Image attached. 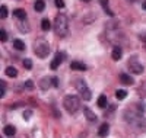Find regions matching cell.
<instances>
[{
    "instance_id": "obj_16",
    "label": "cell",
    "mask_w": 146,
    "mask_h": 138,
    "mask_svg": "<svg viewBox=\"0 0 146 138\" xmlns=\"http://www.w3.org/2000/svg\"><path fill=\"white\" fill-rule=\"evenodd\" d=\"M5 135H7V137H13L15 135V132H16V128L15 127H12V125H7V127H5Z\"/></svg>"
},
{
    "instance_id": "obj_30",
    "label": "cell",
    "mask_w": 146,
    "mask_h": 138,
    "mask_svg": "<svg viewBox=\"0 0 146 138\" xmlns=\"http://www.w3.org/2000/svg\"><path fill=\"white\" fill-rule=\"evenodd\" d=\"M58 84V79L57 77H53V86H57Z\"/></svg>"
},
{
    "instance_id": "obj_4",
    "label": "cell",
    "mask_w": 146,
    "mask_h": 138,
    "mask_svg": "<svg viewBox=\"0 0 146 138\" xmlns=\"http://www.w3.org/2000/svg\"><path fill=\"white\" fill-rule=\"evenodd\" d=\"M34 51L40 58H47L48 54H50V45H48V42L44 41V39H38L35 42Z\"/></svg>"
},
{
    "instance_id": "obj_5",
    "label": "cell",
    "mask_w": 146,
    "mask_h": 138,
    "mask_svg": "<svg viewBox=\"0 0 146 138\" xmlns=\"http://www.w3.org/2000/svg\"><path fill=\"white\" fill-rule=\"evenodd\" d=\"M75 86H76L78 92L80 93L82 99H85V100H91V97H92V93H91V90H89L88 84L85 83V80H83V79H76V83H75Z\"/></svg>"
},
{
    "instance_id": "obj_2",
    "label": "cell",
    "mask_w": 146,
    "mask_h": 138,
    "mask_svg": "<svg viewBox=\"0 0 146 138\" xmlns=\"http://www.w3.org/2000/svg\"><path fill=\"white\" fill-rule=\"evenodd\" d=\"M54 32L57 34V36L64 38L69 34V20L66 18V15H57L54 19Z\"/></svg>"
},
{
    "instance_id": "obj_9",
    "label": "cell",
    "mask_w": 146,
    "mask_h": 138,
    "mask_svg": "<svg viewBox=\"0 0 146 138\" xmlns=\"http://www.w3.org/2000/svg\"><path fill=\"white\" fill-rule=\"evenodd\" d=\"M70 68L72 70H78V71H85L86 70V66H85L83 62H80V61H73L70 64Z\"/></svg>"
},
{
    "instance_id": "obj_34",
    "label": "cell",
    "mask_w": 146,
    "mask_h": 138,
    "mask_svg": "<svg viewBox=\"0 0 146 138\" xmlns=\"http://www.w3.org/2000/svg\"><path fill=\"white\" fill-rule=\"evenodd\" d=\"M145 41H146V36H145Z\"/></svg>"
},
{
    "instance_id": "obj_23",
    "label": "cell",
    "mask_w": 146,
    "mask_h": 138,
    "mask_svg": "<svg viewBox=\"0 0 146 138\" xmlns=\"http://www.w3.org/2000/svg\"><path fill=\"white\" fill-rule=\"evenodd\" d=\"M0 18H2V19L7 18V7H6V6H2V7H0Z\"/></svg>"
},
{
    "instance_id": "obj_17",
    "label": "cell",
    "mask_w": 146,
    "mask_h": 138,
    "mask_svg": "<svg viewBox=\"0 0 146 138\" xmlns=\"http://www.w3.org/2000/svg\"><path fill=\"white\" fill-rule=\"evenodd\" d=\"M13 47L18 49V51H23V49H25V42H23L22 39H15L13 41Z\"/></svg>"
},
{
    "instance_id": "obj_31",
    "label": "cell",
    "mask_w": 146,
    "mask_h": 138,
    "mask_svg": "<svg viewBox=\"0 0 146 138\" xmlns=\"http://www.w3.org/2000/svg\"><path fill=\"white\" fill-rule=\"evenodd\" d=\"M142 6H143V10H146V0H143V5Z\"/></svg>"
},
{
    "instance_id": "obj_7",
    "label": "cell",
    "mask_w": 146,
    "mask_h": 138,
    "mask_svg": "<svg viewBox=\"0 0 146 138\" xmlns=\"http://www.w3.org/2000/svg\"><path fill=\"white\" fill-rule=\"evenodd\" d=\"M64 58H66V54H64V53H62V51H58V53L56 54L54 60L51 61L50 68H53V70H57V68H58V66H60V64H62V62L64 61Z\"/></svg>"
},
{
    "instance_id": "obj_14",
    "label": "cell",
    "mask_w": 146,
    "mask_h": 138,
    "mask_svg": "<svg viewBox=\"0 0 146 138\" xmlns=\"http://www.w3.org/2000/svg\"><path fill=\"white\" fill-rule=\"evenodd\" d=\"M51 83H53V79H50V77H44V79L41 80V84H40V86H41V89H42V90H47V89H48V86H50Z\"/></svg>"
},
{
    "instance_id": "obj_21",
    "label": "cell",
    "mask_w": 146,
    "mask_h": 138,
    "mask_svg": "<svg viewBox=\"0 0 146 138\" xmlns=\"http://www.w3.org/2000/svg\"><path fill=\"white\" fill-rule=\"evenodd\" d=\"M107 103H108L107 96H105V95H101V96L98 97V106H100V108H105Z\"/></svg>"
},
{
    "instance_id": "obj_11",
    "label": "cell",
    "mask_w": 146,
    "mask_h": 138,
    "mask_svg": "<svg viewBox=\"0 0 146 138\" xmlns=\"http://www.w3.org/2000/svg\"><path fill=\"white\" fill-rule=\"evenodd\" d=\"M108 132H110V125L108 124H102L101 127H100V129H98V135L101 138H105L108 135Z\"/></svg>"
},
{
    "instance_id": "obj_18",
    "label": "cell",
    "mask_w": 146,
    "mask_h": 138,
    "mask_svg": "<svg viewBox=\"0 0 146 138\" xmlns=\"http://www.w3.org/2000/svg\"><path fill=\"white\" fill-rule=\"evenodd\" d=\"M44 7H45L44 0H36L35 5H34V9H35L36 12H42V10H44Z\"/></svg>"
},
{
    "instance_id": "obj_8",
    "label": "cell",
    "mask_w": 146,
    "mask_h": 138,
    "mask_svg": "<svg viewBox=\"0 0 146 138\" xmlns=\"http://www.w3.org/2000/svg\"><path fill=\"white\" fill-rule=\"evenodd\" d=\"M83 114H85V118H86L89 122H95L96 121V115L89 109V108H83Z\"/></svg>"
},
{
    "instance_id": "obj_1",
    "label": "cell",
    "mask_w": 146,
    "mask_h": 138,
    "mask_svg": "<svg viewBox=\"0 0 146 138\" xmlns=\"http://www.w3.org/2000/svg\"><path fill=\"white\" fill-rule=\"evenodd\" d=\"M124 119L130 127L139 131H146V119L142 112H139L135 106H133V109H127L124 112Z\"/></svg>"
},
{
    "instance_id": "obj_15",
    "label": "cell",
    "mask_w": 146,
    "mask_h": 138,
    "mask_svg": "<svg viewBox=\"0 0 146 138\" xmlns=\"http://www.w3.org/2000/svg\"><path fill=\"white\" fill-rule=\"evenodd\" d=\"M6 76L15 79V77L18 76V70H16L15 67H7V68H6Z\"/></svg>"
},
{
    "instance_id": "obj_29",
    "label": "cell",
    "mask_w": 146,
    "mask_h": 138,
    "mask_svg": "<svg viewBox=\"0 0 146 138\" xmlns=\"http://www.w3.org/2000/svg\"><path fill=\"white\" fill-rule=\"evenodd\" d=\"M25 87H28V89H32V87H34V84H32V81H31V80H28V81L25 83Z\"/></svg>"
},
{
    "instance_id": "obj_24",
    "label": "cell",
    "mask_w": 146,
    "mask_h": 138,
    "mask_svg": "<svg viewBox=\"0 0 146 138\" xmlns=\"http://www.w3.org/2000/svg\"><path fill=\"white\" fill-rule=\"evenodd\" d=\"M23 66H25V68H27V70H31V68H32V61H31L29 58L23 60Z\"/></svg>"
},
{
    "instance_id": "obj_32",
    "label": "cell",
    "mask_w": 146,
    "mask_h": 138,
    "mask_svg": "<svg viewBox=\"0 0 146 138\" xmlns=\"http://www.w3.org/2000/svg\"><path fill=\"white\" fill-rule=\"evenodd\" d=\"M127 2H130V3H136V2H139V0H127Z\"/></svg>"
},
{
    "instance_id": "obj_20",
    "label": "cell",
    "mask_w": 146,
    "mask_h": 138,
    "mask_svg": "<svg viewBox=\"0 0 146 138\" xmlns=\"http://www.w3.org/2000/svg\"><path fill=\"white\" fill-rule=\"evenodd\" d=\"M126 96H127V92H126V90H123V89H118V90H115V97H117L118 100H123V99H126Z\"/></svg>"
},
{
    "instance_id": "obj_13",
    "label": "cell",
    "mask_w": 146,
    "mask_h": 138,
    "mask_svg": "<svg viewBox=\"0 0 146 138\" xmlns=\"http://www.w3.org/2000/svg\"><path fill=\"white\" fill-rule=\"evenodd\" d=\"M120 81L123 83V84H127V86L133 84V79H131V77L129 76V74H126V73L120 74Z\"/></svg>"
},
{
    "instance_id": "obj_12",
    "label": "cell",
    "mask_w": 146,
    "mask_h": 138,
    "mask_svg": "<svg viewBox=\"0 0 146 138\" xmlns=\"http://www.w3.org/2000/svg\"><path fill=\"white\" fill-rule=\"evenodd\" d=\"M121 54H123V49H121L120 47H114L113 53H111V57H113L114 61H118L121 58Z\"/></svg>"
},
{
    "instance_id": "obj_10",
    "label": "cell",
    "mask_w": 146,
    "mask_h": 138,
    "mask_svg": "<svg viewBox=\"0 0 146 138\" xmlns=\"http://www.w3.org/2000/svg\"><path fill=\"white\" fill-rule=\"evenodd\" d=\"M13 16L18 18L19 20H27V12L23 9H15L13 10Z\"/></svg>"
},
{
    "instance_id": "obj_27",
    "label": "cell",
    "mask_w": 146,
    "mask_h": 138,
    "mask_svg": "<svg viewBox=\"0 0 146 138\" xmlns=\"http://www.w3.org/2000/svg\"><path fill=\"white\" fill-rule=\"evenodd\" d=\"M29 118H31V110H25V112H23V119L28 121Z\"/></svg>"
},
{
    "instance_id": "obj_33",
    "label": "cell",
    "mask_w": 146,
    "mask_h": 138,
    "mask_svg": "<svg viewBox=\"0 0 146 138\" xmlns=\"http://www.w3.org/2000/svg\"><path fill=\"white\" fill-rule=\"evenodd\" d=\"M82 2H85V3H89V2H91V0H82Z\"/></svg>"
},
{
    "instance_id": "obj_3",
    "label": "cell",
    "mask_w": 146,
    "mask_h": 138,
    "mask_svg": "<svg viewBox=\"0 0 146 138\" xmlns=\"http://www.w3.org/2000/svg\"><path fill=\"white\" fill-rule=\"evenodd\" d=\"M64 109L69 112V114H76L80 108V99L76 96V95H67L64 97Z\"/></svg>"
},
{
    "instance_id": "obj_22",
    "label": "cell",
    "mask_w": 146,
    "mask_h": 138,
    "mask_svg": "<svg viewBox=\"0 0 146 138\" xmlns=\"http://www.w3.org/2000/svg\"><path fill=\"white\" fill-rule=\"evenodd\" d=\"M5 95H6V83L0 80V97H3Z\"/></svg>"
},
{
    "instance_id": "obj_25",
    "label": "cell",
    "mask_w": 146,
    "mask_h": 138,
    "mask_svg": "<svg viewBox=\"0 0 146 138\" xmlns=\"http://www.w3.org/2000/svg\"><path fill=\"white\" fill-rule=\"evenodd\" d=\"M0 41L2 42H6L7 41V34H6V31H0Z\"/></svg>"
},
{
    "instance_id": "obj_19",
    "label": "cell",
    "mask_w": 146,
    "mask_h": 138,
    "mask_svg": "<svg viewBox=\"0 0 146 138\" xmlns=\"http://www.w3.org/2000/svg\"><path fill=\"white\" fill-rule=\"evenodd\" d=\"M41 29H42V31H50V29H51L50 20H48V19H42V20H41Z\"/></svg>"
},
{
    "instance_id": "obj_26",
    "label": "cell",
    "mask_w": 146,
    "mask_h": 138,
    "mask_svg": "<svg viewBox=\"0 0 146 138\" xmlns=\"http://www.w3.org/2000/svg\"><path fill=\"white\" fill-rule=\"evenodd\" d=\"M56 6L58 9H63L64 7V0H56Z\"/></svg>"
},
{
    "instance_id": "obj_28",
    "label": "cell",
    "mask_w": 146,
    "mask_h": 138,
    "mask_svg": "<svg viewBox=\"0 0 146 138\" xmlns=\"http://www.w3.org/2000/svg\"><path fill=\"white\" fill-rule=\"evenodd\" d=\"M101 2V6L105 9V10H108V0H100Z\"/></svg>"
},
{
    "instance_id": "obj_6",
    "label": "cell",
    "mask_w": 146,
    "mask_h": 138,
    "mask_svg": "<svg viewBox=\"0 0 146 138\" xmlns=\"http://www.w3.org/2000/svg\"><path fill=\"white\" fill-rule=\"evenodd\" d=\"M129 68H130L131 73H135V74H142V73L145 71V67L139 62V60H137L136 55H133V57L129 60Z\"/></svg>"
}]
</instances>
